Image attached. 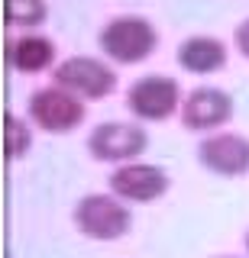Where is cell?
<instances>
[{
	"instance_id": "ba28073f",
	"label": "cell",
	"mask_w": 249,
	"mask_h": 258,
	"mask_svg": "<svg viewBox=\"0 0 249 258\" xmlns=\"http://www.w3.org/2000/svg\"><path fill=\"white\" fill-rule=\"evenodd\" d=\"M181 123L191 133H214L233 119V97L220 87H194L181 100Z\"/></svg>"
},
{
	"instance_id": "7c38bea8",
	"label": "cell",
	"mask_w": 249,
	"mask_h": 258,
	"mask_svg": "<svg viewBox=\"0 0 249 258\" xmlns=\"http://www.w3.org/2000/svg\"><path fill=\"white\" fill-rule=\"evenodd\" d=\"M4 16L7 26L13 29H36L45 23L49 7H45V0H4Z\"/></svg>"
},
{
	"instance_id": "6da1fadb",
	"label": "cell",
	"mask_w": 249,
	"mask_h": 258,
	"mask_svg": "<svg viewBox=\"0 0 249 258\" xmlns=\"http://www.w3.org/2000/svg\"><path fill=\"white\" fill-rule=\"evenodd\" d=\"M75 229L91 242H120L133 229V210L117 194H87L75 204Z\"/></svg>"
},
{
	"instance_id": "52a82bcc",
	"label": "cell",
	"mask_w": 249,
	"mask_h": 258,
	"mask_svg": "<svg viewBox=\"0 0 249 258\" xmlns=\"http://www.w3.org/2000/svg\"><path fill=\"white\" fill-rule=\"evenodd\" d=\"M172 181L159 165H146V161H126L110 174V194H117L126 204H152L162 194H168Z\"/></svg>"
},
{
	"instance_id": "5b68a950",
	"label": "cell",
	"mask_w": 249,
	"mask_h": 258,
	"mask_svg": "<svg viewBox=\"0 0 249 258\" xmlns=\"http://www.w3.org/2000/svg\"><path fill=\"white\" fill-rule=\"evenodd\" d=\"M26 110H29V119H33L39 129L52 133V136L75 133L87 116V107H84L81 97H75L71 91H65V87H59V84L39 87V91L29 97Z\"/></svg>"
},
{
	"instance_id": "7a4b0ae2",
	"label": "cell",
	"mask_w": 249,
	"mask_h": 258,
	"mask_svg": "<svg viewBox=\"0 0 249 258\" xmlns=\"http://www.w3.org/2000/svg\"><path fill=\"white\" fill-rule=\"evenodd\" d=\"M101 52L117 64H139L152 58V52L159 48V32L146 16H114L97 36Z\"/></svg>"
},
{
	"instance_id": "8992f818",
	"label": "cell",
	"mask_w": 249,
	"mask_h": 258,
	"mask_svg": "<svg viewBox=\"0 0 249 258\" xmlns=\"http://www.w3.org/2000/svg\"><path fill=\"white\" fill-rule=\"evenodd\" d=\"M149 136L142 126L136 123H101L87 136V152H91L94 161H104V165H126V161H136L146 152Z\"/></svg>"
},
{
	"instance_id": "8fae6325",
	"label": "cell",
	"mask_w": 249,
	"mask_h": 258,
	"mask_svg": "<svg viewBox=\"0 0 249 258\" xmlns=\"http://www.w3.org/2000/svg\"><path fill=\"white\" fill-rule=\"evenodd\" d=\"M175 61L188 75H214L227 64V45L217 36H191L178 45Z\"/></svg>"
},
{
	"instance_id": "5bb4252c",
	"label": "cell",
	"mask_w": 249,
	"mask_h": 258,
	"mask_svg": "<svg viewBox=\"0 0 249 258\" xmlns=\"http://www.w3.org/2000/svg\"><path fill=\"white\" fill-rule=\"evenodd\" d=\"M233 45H236V52L243 55V58H249V16L233 29Z\"/></svg>"
},
{
	"instance_id": "277c9868",
	"label": "cell",
	"mask_w": 249,
	"mask_h": 258,
	"mask_svg": "<svg viewBox=\"0 0 249 258\" xmlns=\"http://www.w3.org/2000/svg\"><path fill=\"white\" fill-rule=\"evenodd\" d=\"M52 81L81 100H104L117 91V71L94 55H71V58L59 61L52 71Z\"/></svg>"
},
{
	"instance_id": "30bf717a",
	"label": "cell",
	"mask_w": 249,
	"mask_h": 258,
	"mask_svg": "<svg viewBox=\"0 0 249 258\" xmlns=\"http://www.w3.org/2000/svg\"><path fill=\"white\" fill-rule=\"evenodd\" d=\"M55 42L39 32H23V36L7 42V61L20 75H39V71L55 64Z\"/></svg>"
},
{
	"instance_id": "9c48e42d",
	"label": "cell",
	"mask_w": 249,
	"mask_h": 258,
	"mask_svg": "<svg viewBox=\"0 0 249 258\" xmlns=\"http://www.w3.org/2000/svg\"><path fill=\"white\" fill-rule=\"evenodd\" d=\"M197 161L211 174L243 177L249 174V139L239 133H214L197 145Z\"/></svg>"
},
{
	"instance_id": "9a60e30c",
	"label": "cell",
	"mask_w": 249,
	"mask_h": 258,
	"mask_svg": "<svg viewBox=\"0 0 249 258\" xmlns=\"http://www.w3.org/2000/svg\"><path fill=\"white\" fill-rule=\"evenodd\" d=\"M246 255H249V232H246Z\"/></svg>"
},
{
	"instance_id": "2e32d148",
	"label": "cell",
	"mask_w": 249,
	"mask_h": 258,
	"mask_svg": "<svg viewBox=\"0 0 249 258\" xmlns=\"http://www.w3.org/2000/svg\"><path fill=\"white\" fill-rule=\"evenodd\" d=\"M217 258H236V255H217Z\"/></svg>"
},
{
	"instance_id": "3957f363",
	"label": "cell",
	"mask_w": 249,
	"mask_h": 258,
	"mask_svg": "<svg viewBox=\"0 0 249 258\" xmlns=\"http://www.w3.org/2000/svg\"><path fill=\"white\" fill-rule=\"evenodd\" d=\"M181 87L168 75H146L136 78L126 87V110L142 123H165L181 110Z\"/></svg>"
},
{
	"instance_id": "4fadbf2b",
	"label": "cell",
	"mask_w": 249,
	"mask_h": 258,
	"mask_svg": "<svg viewBox=\"0 0 249 258\" xmlns=\"http://www.w3.org/2000/svg\"><path fill=\"white\" fill-rule=\"evenodd\" d=\"M4 126H7V139H10V158L17 161V158L26 155L29 142H33V129H29L26 119H20L17 113H7Z\"/></svg>"
}]
</instances>
